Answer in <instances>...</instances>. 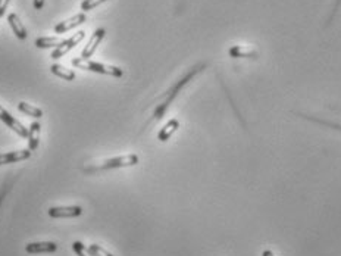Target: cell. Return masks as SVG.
Here are the masks:
<instances>
[{"label": "cell", "instance_id": "6da1fadb", "mask_svg": "<svg viewBox=\"0 0 341 256\" xmlns=\"http://www.w3.org/2000/svg\"><path fill=\"white\" fill-rule=\"evenodd\" d=\"M72 65L75 68L84 69V71H91V72H97V74H103V75H111V77H122L124 71L118 66L114 65H106L101 62H93L90 59H84V58H74L72 59Z\"/></svg>", "mask_w": 341, "mask_h": 256}, {"label": "cell", "instance_id": "7a4b0ae2", "mask_svg": "<svg viewBox=\"0 0 341 256\" xmlns=\"http://www.w3.org/2000/svg\"><path fill=\"white\" fill-rule=\"evenodd\" d=\"M84 37H86V33L84 31H78V33H75L72 37H69L68 40H65L62 44L59 46V47H56L55 50L51 52V59H61L62 56H65L68 52H71L75 46H78L83 40H84Z\"/></svg>", "mask_w": 341, "mask_h": 256}, {"label": "cell", "instance_id": "3957f363", "mask_svg": "<svg viewBox=\"0 0 341 256\" xmlns=\"http://www.w3.org/2000/svg\"><path fill=\"white\" fill-rule=\"evenodd\" d=\"M139 164V156L134 153L125 155V156H118V158H112L109 161H106L101 168L103 169H114V168H126L134 167Z\"/></svg>", "mask_w": 341, "mask_h": 256}, {"label": "cell", "instance_id": "277c9868", "mask_svg": "<svg viewBox=\"0 0 341 256\" xmlns=\"http://www.w3.org/2000/svg\"><path fill=\"white\" fill-rule=\"evenodd\" d=\"M0 121H3L9 128H12L16 134H19L21 137L27 139L28 137V128L24 127V124L18 119H15L2 105H0Z\"/></svg>", "mask_w": 341, "mask_h": 256}, {"label": "cell", "instance_id": "5b68a950", "mask_svg": "<svg viewBox=\"0 0 341 256\" xmlns=\"http://www.w3.org/2000/svg\"><path fill=\"white\" fill-rule=\"evenodd\" d=\"M83 214L80 206H53L49 209L51 218H75Z\"/></svg>", "mask_w": 341, "mask_h": 256}, {"label": "cell", "instance_id": "8992f818", "mask_svg": "<svg viewBox=\"0 0 341 256\" xmlns=\"http://www.w3.org/2000/svg\"><path fill=\"white\" fill-rule=\"evenodd\" d=\"M104 34H106V31H104V28H99V30H96L94 31V34L91 36V39L87 43V46L84 47V50L81 53V58H84V59H90L93 55H94V52L97 49V46L101 43V40L104 39Z\"/></svg>", "mask_w": 341, "mask_h": 256}, {"label": "cell", "instance_id": "52a82bcc", "mask_svg": "<svg viewBox=\"0 0 341 256\" xmlns=\"http://www.w3.org/2000/svg\"><path fill=\"white\" fill-rule=\"evenodd\" d=\"M84 22H86V13H78V15L71 16L69 19L63 21V22H59L58 25L55 27V33L56 34H62V33H66V31H69V30H72L75 27L81 25Z\"/></svg>", "mask_w": 341, "mask_h": 256}, {"label": "cell", "instance_id": "ba28073f", "mask_svg": "<svg viewBox=\"0 0 341 256\" xmlns=\"http://www.w3.org/2000/svg\"><path fill=\"white\" fill-rule=\"evenodd\" d=\"M25 250L31 255L37 253H53L58 250V246L53 242H37V243H28L25 246Z\"/></svg>", "mask_w": 341, "mask_h": 256}, {"label": "cell", "instance_id": "9c48e42d", "mask_svg": "<svg viewBox=\"0 0 341 256\" xmlns=\"http://www.w3.org/2000/svg\"><path fill=\"white\" fill-rule=\"evenodd\" d=\"M31 150H18V152H9V153H0V165H6V164H13V162H19V161H25L28 158H31Z\"/></svg>", "mask_w": 341, "mask_h": 256}, {"label": "cell", "instance_id": "30bf717a", "mask_svg": "<svg viewBox=\"0 0 341 256\" xmlns=\"http://www.w3.org/2000/svg\"><path fill=\"white\" fill-rule=\"evenodd\" d=\"M40 134H41V124L36 121L31 122V125L28 128V149L31 152H34L38 147V141H40Z\"/></svg>", "mask_w": 341, "mask_h": 256}, {"label": "cell", "instance_id": "8fae6325", "mask_svg": "<svg viewBox=\"0 0 341 256\" xmlns=\"http://www.w3.org/2000/svg\"><path fill=\"white\" fill-rule=\"evenodd\" d=\"M8 22H9L11 28H12L13 34L16 36V39L19 40L27 39L25 27H24V24L21 22V19H19V16H18L16 13H11V15L8 16Z\"/></svg>", "mask_w": 341, "mask_h": 256}, {"label": "cell", "instance_id": "7c38bea8", "mask_svg": "<svg viewBox=\"0 0 341 256\" xmlns=\"http://www.w3.org/2000/svg\"><path fill=\"white\" fill-rule=\"evenodd\" d=\"M178 128H179V122H178V119H171V121H168L166 124L164 125V128L159 131V134H158V139L161 141H166L171 139V136L177 131Z\"/></svg>", "mask_w": 341, "mask_h": 256}, {"label": "cell", "instance_id": "4fadbf2b", "mask_svg": "<svg viewBox=\"0 0 341 256\" xmlns=\"http://www.w3.org/2000/svg\"><path fill=\"white\" fill-rule=\"evenodd\" d=\"M228 53L231 58H256L257 56V52L246 46H232Z\"/></svg>", "mask_w": 341, "mask_h": 256}, {"label": "cell", "instance_id": "5bb4252c", "mask_svg": "<svg viewBox=\"0 0 341 256\" xmlns=\"http://www.w3.org/2000/svg\"><path fill=\"white\" fill-rule=\"evenodd\" d=\"M50 71L51 74H55L56 77L63 78V80H66V81H74V80H75V72L71 71V69H68V68H65V66L61 64L51 65Z\"/></svg>", "mask_w": 341, "mask_h": 256}, {"label": "cell", "instance_id": "9a60e30c", "mask_svg": "<svg viewBox=\"0 0 341 256\" xmlns=\"http://www.w3.org/2000/svg\"><path fill=\"white\" fill-rule=\"evenodd\" d=\"M65 39H59V37H40L36 40V46L38 49H50V47H59L62 44Z\"/></svg>", "mask_w": 341, "mask_h": 256}, {"label": "cell", "instance_id": "2e32d148", "mask_svg": "<svg viewBox=\"0 0 341 256\" xmlns=\"http://www.w3.org/2000/svg\"><path fill=\"white\" fill-rule=\"evenodd\" d=\"M18 111L22 112V114H25V115L28 116H34V118H37V119H40V118L43 116V111H41L40 108H36V106L28 105V103L25 102L18 103Z\"/></svg>", "mask_w": 341, "mask_h": 256}, {"label": "cell", "instance_id": "e0dca14e", "mask_svg": "<svg viewBox=\"0 0 341 256\" xmlns=\"http://www.w3.org/2000/svg\"><path fill=\"white\" fill-rule=\"evenodd\" d=\"M72 247H74V252H75L78 256H94L93 255V252H91L90 249H87L81 242H75V243L72 244Z\"/></svg>", "mask_w": 341, "mask_h": 256}, {"label": "cell", "instance_id": "ac0fdd59", "mask_svg": "<svg viewBox=\"0 0 341 256\" xmlns=\"http://www.w3.org/2000/svg\"><path fill=\"white\" fill-rule=\"evenodd\" d=\"M103 2H106V0H84L81 3V9L89 12V11H93L94 8H97L99 5H101Z\"/></svg>", "mask_w": 341, "mask_h": 256}, {"label": "cell", "instance_id": "d6986e66", "mask_svg": "<svg viewBox=\"0 0 341 256\" xmlns=\"http://www.w3.org/2000/svg\"><path fill=\"white\" fill-rule=\"evenodd\" d=\"M89 249L93 252V255L94 256H114L111 252H108L106 249H103V247L99 246V244H91Z\"/></svg>", "mask_w": 341, "mask_h": 256}, {"label": "cell", "instance_id": "ffe728a7", "mask_svg": "<svg viewBox=\"0 0 341 256\" xmlns=\"http://www.w3.org/2000/svg\"><path fill=\"white\" fill-rule=\"evenodd\" d=\"M11 0H0V18L5 15L6 9H8V5H9Z\"/></svg>", "mask_w": 341, "mask_h": 256}, {"label": "cell", "instance_id": "44dd1931", "mask_svg": "<svg viewBox=\"0 0 341 256\" xmlns=\"http://www.w3.org/2000/svg\"><path fill=\"white\" fill-rule=\"evenodd\" d=\"M44 6V0H34V8L36 9H41Z\"/></svg>", "mask_w": 341, "mask_h": 256}, {"label": "cell", "instance_id": "7402d4cb", "mask_svg": "<svg viewBox=\"0 0 341 256\" xmlns=\"http://www.w3.org/2000/svg\"><path fill=\"white\" fill-rule=\"evenodd\" d=\"M262 256H274V253H272L271 250H265V252L262 253Z\"/></svg>", "mask_w": 341, "mask_h": 256}]
</instances>
